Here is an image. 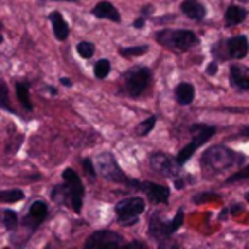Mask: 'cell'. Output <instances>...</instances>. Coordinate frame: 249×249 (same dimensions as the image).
Masks as SVG:
<instances>
[{"label": "cell", "instance_id": "cell-28", "mask_svg": "<svg viewBox=\"0 0 249 249\" xmlns=\"http://www.w3.org/2000/svg\"><path fill=\"white\" fill-rule=\"evenodd\" d=\"M246 178H249V166L246 167V169H242L241 173H237V174H234V176L229 178L227 183H235V181H239V179H246Z\"/></svg>", "mask_w": 249, "mask_h": 249}, {"label": "cell", "instance_id": "cell-23", "mask_svg": "<svg viewBox=\"0 0 249 249\" xmlns=\"http://www.w3.org/2000/svg\"><path fill=\"white\" fill-rule=\"evenodd\" d=\"M0 107H4L7 111H12V106H11V101H9V90H7V86H5L2 80H0Z\"/></svg>", "mask_w": 249, "mask_h": 249}, {"label": "cell", "instance_id": "cell-27", "mask_svg": "<svg viewBox=\"0 0 249 249\" xmlns=\"http://www.w3.org/2000/svg\"><path fill=\"white\" fill-rule=\"evenodd\" d=\"M183 218H184V213H183V210H179V212H178V213H176V217H174L173 224L169 225L171 234H173V232H176V231H178V227H179V225L183 224Z\"/></svg>", "mask_w": 249, "mask_h": 249}, {"label": "cell", "instance_id": "cell-14", "mask_svg": "<svg viewBox=\"0 0 249 249\" xmlns=\"http://www.w3.org/2000/svg\"><path fill=\"white\" fill-rule=\"evenodd\" d=\"M50 19H52V24H53V33H55V38L60 39V41H63V39H67V36H69V24H67L65 21H63L62 14L60 12H53L52 16H50Z\"/></svg>", "mask_w": 249, "mask_h": 249}, {"label": "cell", "instance_id": "cell-1", "mask_svg": "<svg viewBox=\"0 0 249 249\" xmlns=\"http://www.w3.org/2000/svg\"><path fill=\"white\" fill-rule=\"evenodd\" d=\"M63 179L65 184L63 186H56L53 190V200L58 203H67L79 213L82 208V198H84V184L80 181V178L77 176V173L73 169H65L63 171Z\"/></svg>", "mask_w": 249, "mask_h": 249}, {"label": "cell", "instance_id": "cell-26", "mask_svg": "<svg viewBox=\"0 0 249 249\" xmlns=\"http://www.w3.org/2000/svg\"><path fill=\"white\" fill-rule=\"evenodd\" d=\"M145 52H147V46H135V48L120 50V55H123V56H137V55H143Z\"/></svg>", "mask_w": 249, "mask_h": 249}, {"label": "cell", "instance_id": "cell-24", "mask_svg": "<svg viewBox=\"0 0 249 249\" xmlns=\"http://www.w3.org/2000/svg\"><path fill=\"white\" fill-rule=\"evenodd\" d=\"M154 124H156V116H150V118H147L145 121H142V123L139 124V128H137V133H139L140 137L147 135V133H149L150 130L154 128Z\"/></svg>", "mask_w": 249, "mask_h": 249}, {"label": "cell", "instance_id": "cell-16", "mask_svg": "<svg viewBox=\"0 0 249 249\" xmlns=\"http://www.w3.org/2000/svg\"><path fill=\"white\" fill-rule=\"evenodd\" d=\"M183 12L188 16L190 19H195V21H200V19L205 18V9L201 4L195 2V0H186L183 4Z\"/></svg>", "mask_w": 249, "mask_h": 249}, {"label": "cell", "instance_id": "cell-34", "mask_svg": "<svg viewBox=\"0 0 249 249\" xmlns=\"http://www.w3.org/2000/svg\"><path fill=\"white\" fill-rule=\"evenodd\" d=\"M0 43H2V26H0Z\"/></svg>", "mask_w": 249, "mask_h": 249}, {"label": "cell", "instance_id": "cell-18", "mask_svg": "<svg viewBox=\"0 0 249 249\" xmlns=\"http://www.w3.org/2000/svg\"><path fill=\"white\" fill-rule=\"evenodd\" d=\"M246 19V11L239 5H231L225 12V22L227 26H237Z\"/></svg>", "mask_w": 249, "mask_h": 249}, {"label": "cell", "instance_id": "cell-30", "mask_svg": "<svg viewBox=\"0 0 249 249\" xmlns=\"http://www.w3.org/2000/svg\"><path fill=\"white\" fill-rule=\"evenodd\" d=\"M207 72H208V75H215V72H217V63H210Z\"/></svg>", "mask_w": 249, "mask_h": 249}, {"label": "cell", "instance_id": "cell-21", "mask_svg": "<svg viewBox=\"0 0 249 249\" xmlns=\"http://www.w3.org/2000/svg\"><path fill=\"white\" fill-rule=\"evenodd\" d=\"M24 198V193L21 190H11V191H0V201L5 203H14V201H21Z\"/></svg>", "mask_w": 249, "mask_h": 249}, {"label": "cell", "instance_id": "cell-15", "mask_svg": "<svg viewBox=\"0 0 249 249\" xmlns=\"http://www.w3.org/2000/svg\"><path fill=\"white\" fill-rule=\"evenodd\" d=\"M48 215V207H46L45 201H35L29 208V215H28V222H35V225L41 224L43 220Z\"/></svg>", "mask_w": 249, "mask_h": 249}, {"label": "cell", "instance_id": "cell-31", "mask_svg": "<svg viewBox=\"0 0 249 249\" xmlns=\"http://www.w3.org/2000/svg\"><path fill=\"white\" fill-rule=\"evenodd\" d=\"M133 26H135V28H142V26H143V19H139V21H135V22H133Z\"/></svg>", "mask_w": 249, "mask_h": 249}, {"label": "cell", "instance_id": "cell-3", "mask_svg": "<svg viewBox=\"0 0 249 249\" xmlns=\"http://www.w3.org/2000/svg\"><path fill=\"white\" fill-rule=\"evenodd\" d=\"M143 210H145V201L140 196L124 198V200H121L120 203L116 205V215L123 225L135 224L137 217H139L140 213H143Z\"/></svg>", "mask_w": 249, "mask_h": 249}, {"label": "cell", "instance_id": "cell-4", "mask_svg": "<svg viewBox=\"0 0 249 249\" xmlns=\"http://www.w3.org/2000/svg\"><path fill=\"white\" fill-rule=\"evenodd\" d=\"M96 167L104 179L113 181V183H126L128 184L130 179L124 176V173L120 169V166H118L116 159H114L111 154H107V152L101 154V156L97 157Z\"/></svg>", "mask_w": 249, "mask_h": 249}, {"label": "cell", "instance_id": "cell-8", "mask_svg": "<svg viewBox=\"0 0 249 249\" xmlns=\"http://www.w3.org/2000/svg\"><path fill=\"white\" fill-rule=\"evenodd\" d=\"M113 246H124V241L120 234L111 231L96 232L86 242V248H113Z\"/></svg>", "mask_w": 249, "mask_h": 249}, {"label": "cell", "instance_id": "cell-13", "mask_svg": "<svg viewBox=\"0 0 249 249\" xmlns=\"http://www.w3.org/2000/svg\"><path fill=\"white\" fill-rule=\"evenodd\" d=\"M249 43L246 36H235L229 41V53L232 58H244L248 55Z\"/></svg>", "mask_w": 249, "mask_h": 249}, {"label": "cell", "instance_id": "cell-19", "mask_svg": "<svg viewBox=\"0 0 249 249\" xmlns=\"http://www.w3.org/2000/svg\"><path fill=\"white\" fill-rule=\"evenodd\" d=\"M0 222L5 225V229L12 231V229L18 227V215H16V212H12V210L0 212Z\"/></svg>", "mask_w": 249, "mask_h": 249}, {"label": "cell", "instance_id": "cell-29", "mask_svg": "<svg viewBox=\"0 0 249 249\" xmlns=\"http://www.w3.org/2000/svg\"><path fill=\"white\" fill-rule=\"evenodd\" d=\"M84 167H86V171H87V173H89V176H96V171H94V167H92V162H90V160L89 159H86V160H84Z\"/></svg>", "mask_w": 249, "mask_h": 249}, {"label": "cell", "instance_id": "cell-35", "mask_svg": "<svg viewBox=\"0 0 249 249\" xmlns=\"http://www.w3.org/2000/svg\"><path fill=\"white\" fill-rule=\"evenodd\" d=\"M246 200H248V203H249V193H248V195H246Z\"/></svg>", "mask_w": 249, "mask_h": 249}, {"label": "cell", "instance_id": "cell-12", "mask_svg": "<svg viewBox=\"0 0 249 249\" xmlns=\"http://www.w3.org/2000/svg\"><path fill=\"white\" fill-rule=\"evenodd\" d=\"M231 82L239 89L249 90V69L241 65H234L231 69Z\"/></svg>", "mask_w": 249, "mask_h": 249}, {"label": "cell", "instance_id": "cell-32", "mask_svg": "<svg viewBox=\"0 0 249 249\" xmlns=\"http://www.w3.org/2000/svg\"><path fill=\"white\" fill-rule=\"evenodd\" d=\"M62 84H65L67 87H70V86H72V80H70V79H65V77H63V79H62Z\"/></svg>", "mask_w": 249, "mask_h": 249}, {"label": "cell", "instance_id": "cell-20", "mask_svg": "<svg viewBox=\"0 0 249 249\" xmlns=\"http://www.w3.org/2000/svg\"><path fill=\"white\" fill-rule=\"evenodd\" d=\"M16 92H18V97L21 101V104L26 107V109H33V104L29 101V90L26 87V84H16Z\"/></svg>", "mask_w": 249, "mask_h": 249}, {"label": "cell", "instance_id": "cell-5", "mask_svg": "<svg viewBox=\"0 0 249 249\" xmlns=\"http://www.w3.org/2000/svg\"><path fill=\"white\" fill-rule=\"evenodd\" d=\"M191 133H193V142L188 143L186 147H184L183 150H181L179 154H178V162L179 164H184L188 159H190L191 156H193V152L198 149L200 145H203L205 142H207L208 139H210L212 135L215 133V128L213 126H205V124H195L193 128H191Z\"/></svg>", "mask_w": 249, "mask_h": 249}, {"label": "cell", "instance_id": "cell-2", "mask_svg": "<svg viewBox=\"0 0 249 249\" xmlns=\"http://www.w3.org/2000/svg\"><path fill=\"white\" fill-rule=\"evenodd\" d=\"M203 162L207 164L208 167H212V169L222 171V169H227V167L234 166V164L237 162V156H235V152L229 150L227 147L215 145L205 152Z\"/></svg>", "mask_w": 249, "mask_h": 249}, {"label": "cell", "instance_id": "cell-33", "mask_svg": "<svg viewBox=\"0 0 249 249\" xmlns=\"http://www.w3.org/2000/svg\"><path fill=\"white\" fill-rule=\"evenodd\" d=\"M241 133H242V135H246V137H249V128H244Z\"/></svg>", "mask_w": 249, "mask_h": 249}, {"label": "cell", "instance_id": "cell-6", "mask_svg": "<svg viewBox=\"0 0 249 249\" xmlns=\"http://www.w3.org/2000/svg\"><path fill=\"white\" fill-rule=\"evenodd\" d=\"M157 38H159V41H162L164 45L174 46L176 50H190V48H193L195 45H198L196 35L191 31H186V29H183V31H174V33L166 31L157 36Z\"/></svg>", "mask_w": 249, "mask_h": 249}, {"label": "cell", "instance_id": "cell-17", "mask_svg": "<svg viewBox=\"0 0 249 249\" xmlns=\"http://www.w3.org/2000/svg\"><path fill=\"white\" fill-rule=\"evenodd\" d=\"M176 99L179 104H190L195 99V87L188 82H181L176 87Z\"/></svg>", "mask_w": 249, "mask_h": 249}, {"label": "cell", "instance_id": "cell-9", "mask_svg": "<svg viewBox=\"0 0 249 249\" xmlns=\"http://www.w3.org/2000/svg\"><path fill=\"white\" fill-rule=\"evenodd\" d=\"M150 166L156 173L162 174V176H176L179 173V162L171 159L166 154H154L150 157Z\"/></svg>", "mask_w": 249, "mask_h": 249}, {"label": "cell", "instance_id": "cell-25", "mask_svg": "<svg viewBox=\"0 0 249 249\" xmlns=\"http://www.w3.org/2000/svg\"><path fill=\"white\" fill-rule=\"evenodd\" d=\"M77 52L82 58H90L94 55V45L92 43H87V41H82L77 45Z\"/></svg>", "mask_w": 249, "mask_h": 249}, {"label": "cell", "instance_id": "cell-10", "mask_svg": "<svg viewBox=\"0 0 249 249\" xmlns=\"http://www.w3.org/2000/svg\"><path fill=\"white\" fill-rule=\"evenodd\" d=\"M128 184L139 188V190H143L150 196V200L156 201V203H166L167 198H169V190L166 186H160V184L150 183V181L149 183H135L132 179L128 181Z\"/></svg>", "mask_w": 249, "mask_h": 249}, {"label": "cell", "instance_id": "cell-22", "mask_svg": "<svg viewBox=\"0 0 249 249\" xmlns=\"http://www.w3.org/2000/svg\"><path fill=\"white\" fill-rule=\"evenodd\" d=\"M111 70V65L107 60H99V62L96 63V67H94V75L97 77V79H104V77L109 73Z\"/></svg>", "mask_w": 249, "mask_h": 249}, {"label": "cell", "instance_id": "cell-7", "mask_svg": "<svg viewBox=\"0 0 249 249\" xmlns=\"http://www.w3.org/2000/svg\"><path fill=\"white\" fill-rule=\"evenodd\" d=\"M150 79H152V73L145 67L130 70L126 73V90H128L130 96H140L150 84Z\"/></svg>", "mask_w": 249, "mask_h": 249}, {"label": "cell", "instance_id": "cell-11", "mask_svg": "<svg viewBox=\"0 0 249 249\" xmlns=\"http://www.w3.org/2000/svg\"><path fill=\"white\" fill-rule=\"evenodd\" d=\"M92 14L96 16V18L109 19V21H113V22H120L121 21L120 12H118L116 7H114L113 4H109V2H99V4L92 9Z\"/></svg>", "mask_w": 249, "mask_h": 249}]
</instances>
